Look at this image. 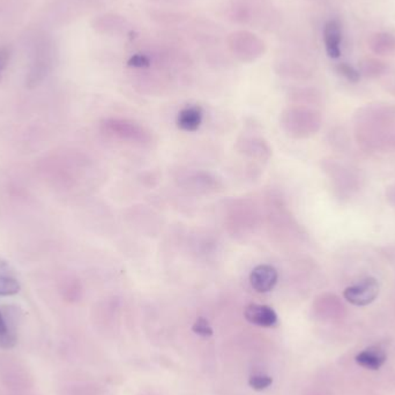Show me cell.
Wrapping results in <instances>:
<instances>
[{"label":"cell","mask_w":395,"mask_h":395,"mask_svg":"<svg viewBox=\"0 0 395 395\" xmlns=\"http://www.w3.org/2000/svg\"><path fill=\"white\" fill-rule=\"evenodd\" d=\"M336 71L340 76L350 81V82H359L361 79V73L359 71L356 70L354 67L350 66L348 64L341 63L336 66Z\"/></svg>","instance_id":"5bb4252c"},{"label":"cell","mask_w":395,"mask_h":395,"mask_svg":"<svg viewBox=\"0 0 395 395\" xmlns=\"http://www.w3.org/2000/svg\"><path fill=\"white\" fill-rule=\"evenodd\" d=\"M273 378L271 375H261V373H258V375H253L250 377L249 385L252 387L254 391H265V389H268L269 386H272Z\"/></svg>","instance_id":"7c38bea8"},{"label":"cell","mask_w":395,"mask_h":395,"mask_svg":"<svg viewBox=\"0 0 395 395\" xmlns=\"http://www.w3.org/2000/svg\"><path fill=\"white\" fill-rule=\"evenodd\" d=\"M292 115L290 127L294 136L297 138L313 136L322 127V117L313 110H296Z\"/></svg>","instance_id":"277c9868"},{"label":"cell","mask_w":395,"mask_h":395,"mask_svg":"<svg viewBox=\"0 0 395 395\" xmlns=\"http://www.w3.org/2000/svg\"><path fill=\"white\" fill-rule=\"evenodd\" d=\"M386 200L395 210V182L391 185L387 186L385 192Z\"/></svg>","instance_id":"ac0fdd59"},{"label":"cell","mask_w":395,"mask_h":395,"mask_svg":"<svg viewBox=\"0 0 395 395\" xmlns=\"http://www.w3.org/2000/svg\"><path fill=\"white\" fill-rule=\"evenodd\" d=\"M354 136L368 152H395V106L377 103L359 109L354 117Z\"/></svg>","instance_id":"6da1fadb"},{"label":"cell","mask_w":395,"mask_h":395,"mask_svg":"<svg viewBox=\"0 0 395 395\" xmlns=\"http://www.w3.org/2000/svg\"><path fill=\"white\" fill-rule=\"evenodd\" d=\"M192 331L193 332L198 334L200 336H212L213 331L212 326L210 325V322L207 320L206 318H203V317H199V318L196 319V322L193 324L192 326Z\"/></svg>","instance_id":"9a60e30c"},{"label":"cell","mask_w":395,"mask_h":395,"mask_svg":"<svg viewBox=\"0 0 395 395\" xmlns=\"http://www.w3.org/2000/svg\"><path fill=\"white\" fill-rule=\"evenodd\" d=\"M203 109L198 106H187L177 117V127L186 132H194L203 123Z\"/></svg>","instance_id":"9c48e42d"},{"label":"cell","mask_w":395,"mask_h":395,"mask_svg":"<svg viewBox=\"0 0 395 395\" xmlns=\"http://www.w3.org/2000/svg\"><path fill=\"white\" fill-rule=\"evenodd\" d=\"M379 283L375 278H366L352 286L345 288L343 297L350 304L356 306H366L375 302L379 295Z\"/></svg>","instance_id":"3957f363"},{"label":"cell","mask_w":395,"mask_h":395,"mask_svg":"<svg viewBox=\"0 0 395 395\" xmlns=\"http://www.w3.org/2000/svg\"><path fill=\"white\" fill-rule=\"evenodd\" d=\"M384 70H385V67H384L382 63L377 62V60H368L366 64L362 65V72L366 77H379L380 74H382Z\"/></svg>","instance_id":"4fadbf2b"},{"label":"cell","mask_w":395,"mask_h":395,"mask_svg":"<svg viewBox=\"0 0 395 395\" xmlns=\"http://www.w3.org/2000/svg\"><path fill=\"white\" fill-rule=\"evenodd\" d=\"M127 65L130 67H136V69H143V67H148L150 65V60L148 57L143 55H134L131 57Z\"/></svg>","instance_id":"2e32d148"},{"label":"cell","mask_w":395,"mask_h":395,"mask_svg":"<svg viewBox=\"0 0 395 395\" xmlns=\"http://www.w3.org/2000/svg\"><path fill=\"white\" fill-rule=\"evenodd\" d=\"M20 289L19 281L10 274H7L3 267H0V296L17 295Z\"/></svg>","instance_id":"30bf717a"},{"label":"cell","mask_w":395,"mask_h":395,"mask_svg":"<svg viewBox=\"0 0 395 395\" xmlns=\"http://www.w3.org/2000/svg\"><path fill=\"white\" fill-rule=\"evenodd\" d=\"M17 343L15 333L7 325L6 320L0 313V347L3 349L13 348Z\"/></svg>","instance_id":"8fae6325"},{"label":"cell","mask_w":395,"mask_h":395,"mask_svg":"<svg viewBox=\"0 0 395 395\" xmlns=\"http://www.w3.org/2000/svg\"><path fill=\"white\" fill-rule=\"evenodd\" d=\"M8 58H10V51L7 48H1L0 49V79H1L3 70L8 63Z\"/></svg>","instance_id":"e0dca14e"},{"label":"cell","mask_w":395,"mask_h":395,"mask_svg":"<svg viewBox=\"0 0 395 395\" xmlns=\"http://www.w3.org/2000/svg\"><path fill=\"white\" fill-rule=\"evenodd\" d=\"M244 317L247 322L260 327H272L278 322V315L271 306L250 304L246 306Z\"/></svg>","instance_id":"8992f818"},{"label":"cell","mask_w":395,"mask_h":395,"mask_svg":"<svg viewBox=\"0 0 395 395\" xmlns=\"http://www.w3.org/2000/svg\"><path fill=\"white\" fill-rule=\"evenodd\" d=\"M355 361L359 366H362L364 369L375 371L385 364L386 352L380 347L373 345L357 354Z\"/></svg>","instance_id":"ba28073f"},{"label":"cell","mask_w":395,"mask_h":395,"mask_svg":"<svg viewBox=\"0 0 395 395\" xmlns=\"http://www.w3.org/2000/svg\"><path fill=\"white\" fill-rule=\"evenodd\" d=\"M341 41H343V30L338 20H329L324 27V42H325L326 52L329 58L338 59L341 56Z\"/></svg>","instance_id":"52a82bcc"},{"label":"cell","mask_w":395,"mask_h":395,"mask_svg":"<svg viewBox=\"0 0 395 395\" xmlns=\"http://www.w3.org/2000/svg\"><path fill=\"white\" fill-rule=\"evenodd\" d=\"M322 169L329 176L336 196L341 199H350L362 189V173L348 163L340 162L339 159H324Z\"/></svg>","instance_id":"7a4b0ae2"},{"label":"cell","mask_w":395,"mask_h":395,"mask_svg":"<svg viewBox=\"0 0 395 395\" xmlns=\"http://www.w3.org/2000/svg\"><path fill=\"white\" fill-rule=\"evenodd\" d=\"M279 280L275 267L271 265H259L253 268L250 274V283L253 289L260 294H265L274 289Z\"/></svg>","instance_id":"5b68a950"}]
</instances>
